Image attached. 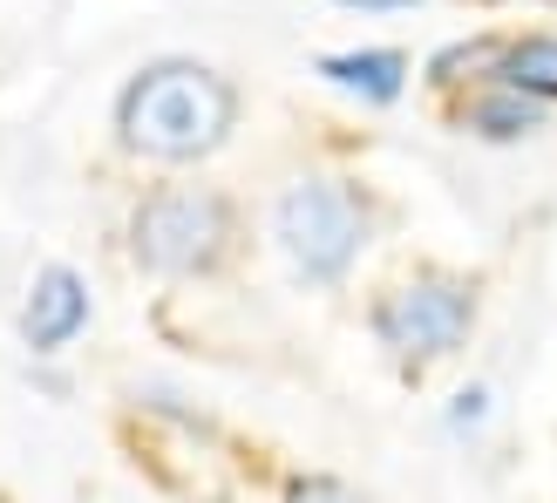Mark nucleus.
I'll return each instance as SVG.
<instances>
[{"mask_svg":"<svg viewBox=\"0 0 557 503\" xmlns=\"http://www.w3.org/2000/svg\"><path fill=\"white\" fill-rule=\"evenodd\" d=\"M272 238L286 252V266L306 279V286H333L347 279L354 259L368 252L374 238V205L360 198L354 177H293L272 205Z\"/></svg>","mask_w":557,"mask_h":503,"instance_id":"nucleus-2","label":"nucleus"},{"mask_svg":"<svg viewBox=\"0 0 557 503\" xmlns=\"http://www.w3.org/2000/svg\"><path fill=\"white\" fill-rule=\"evenodd\" d=\"M469 327H476V286L456 272H414L374 299V341L408 368L449 360L469 341Z\"/></svg>","mask_w":557,"mask_h":503,"instance_id":"nucleus-4","label":"nucleus"},{"mask_svg":"<svg viewBox=\"0 0 557 503\" xmlns=\"http://www.w3.org/2000/svg\"><path fill=\"white\" fill-rule=\"evenodd\" d=\"M333 8H354V14H401V8H422V0H333Z\"/></svg>","mask_w":557,"mask_h":503,"instance_id":"nucleus-12","label":"nucleus"},{"mask_svg":"<svg viewBox=\"0 0 557 503\" xmlns=\"http://www.w3.org/2000/svg\"><path fill=\"white\" fill-rule=\"evenodd\" d=\"M490 82H510V89L537 96V102H557V35H517V41H504Z\"/></svg>","mask_w":557,"mask_h":503,"instance_id":"nucleus-8","label":"nucleus"},{"mask_svg":"<svg viewBox=\"0 0 557 503\" xmlns=\"http://www.w3.org/2000/svg\"><path fill=\"white\" fill-rule=\"evenodd\" d=\"M238 245V211L211 184H163L129 211V259L157 279H211Z\"/></svg>","mask_w":557,"mask_h":503,"instance_id":"nucleus-3","label":"nucleus"},{"mask_svg":"<svg viewBox=\"0 0 557 503\" xmlns=\"http://www.w3.org/2000/svg\"><path fill=\"white\" fill-rule=\"evenodd\" d=\"M286 503H368V496L347 490V483H333V477H299V483L286 490Z\"/></svg>","mask_w":557,"mask_h":503,"instance_id":"nucleus-10","label":"nucleus"},{"mask_svg":"<svg viewBox=\"0 0 557 503\" xmlns=\"http://www.w3.org/2000/svg\"><path fill=\"white\" fill-rule=\"evenodd\" d=\"M544 109H550V102L510 89V82H490V89H476V96L462 102L456 123H462L469 136H483V144H523V136L544 130Z\"/></svg>","mask_w":557,"mask_h":503,"instance_id":"nucleus-7","label":"nucleus"},{"mask_svg":"<svg viewBox=\"0 0 557 503\" xmlns=\"http://www.w3.org/2000/svg\"><path fill=\"white\" fill-rule=\"evenodd\" d=\"M89 327V279L75 266H41L21 299V347L27 354H62Z\"/></svg>","mask_w":557,"mask_h":503,"instance_id":"nucleus-5","label":"nucleus"},{"mask_svg":"<svg viewBox=\"0 0 557 503\" xmlns=\"http://www.w3.org/2000/svg\"><path fill=\"white\" fill-rule=\"evenodd\" d=\"M238 130V89L205 62H150L129 75V89L116 96V136L129 157L150 163H205L211 150H225Z\"/></svg>","mask_w":557,"mask_h":503,"instance_id":"nucleus-1","label":"nucleus"},{"mask_svg":"<svg viewBox=\"0 0 557 503\" xmlns=\"http://www.w3.org/2000/svg\"><path fill=\"white\" fill-rule=\"evenodd\" d=\"M496 54H504V41H449L429 62V82H442V89H456V82H490Z\"/></svg>","mask_w":557,"mask_h":503,"instance_id":"nucleus-9","label":"nucleus"},{"mask_svg":"<svg viewBox=\"0 0 557 503\" xmlns=\"http://www.w3.org/2000/svg\"><path fill=\"white\" fill-rule=\"evenodd\" d=\"M320 75L333 82V89L374 102V109L408 96V54L401 48H341V54H320Z\"/></svg>","mask_w":557,"mask_h":503,"instance_id":"nucleus-6","label":"nucleus"},{"mask_svg":"<svg viewBox=\"0 0 557 503\" xmlns=\"http://www.w3.org/2000/svg\"><path fill=\"white\" fill-rule=\"evenodd\" d=\"M483 422H490V388H462L456 408H449V429L456 435H476Z\"/></svg>","mask_w":557,"mask_h":503,"instance_id":"nucleus-11","label":"nucleus"}]
</instances>
